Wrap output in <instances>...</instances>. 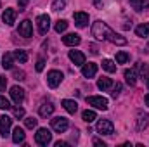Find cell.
Listing matches in <instances>:
<instances>
[{"mask_svg": "<svg viewBox=\"0 0 149 147\" xmlns=\"http://www.w3.org/2000/svg\"><path fill=\"white\" fill-rule=\"evenodd\" d=\"M5 87H7V78L0 76V92H5Z\"/></svg>", "mask_w": 149, "mask_h": 147, "instance_id": "d590c367", "label": "cell"}, {"mask_svg": "<svg viewBox=\"0 0 149 147\" xmlns=\"http://www.w3.org/2000/svg\"><path fill=\"white\" fill-rule=\"evenodd\" d=\"M135 35H137V37H142V38L149 37V23L137 26V28H135Z\"/></svg>", "mask_w": 149, "mask_h": 147, "instance_id": "7402d4cb", "label": "cell"}, {"mask_svg": "<svg viewBox=\"0 0 149 147\" xmlns=\"http://www.w3.org/2000/svg\"><path fill=\"white\" fill-rule=\"evenodd\" d=\"M66 28H68V21H64V19H59V21L56 23V31H57V33H63V31H66Z\"/></svg>", "mask_w": 149, "mask_h": 147, "instance_id": "4316f807", "label": "cell"}, {"mask_svg": "<svg viewBox=\"0 0 149 147\" xmlns=\"http://www.w3.org/2000/svg\"><path fill=\"white\" fill-rule=\"evenodd\" d=\"M43 66H45V61L40 57V59L37 61V71H42V69H43Z\"/></svg>", "mask_w": 149, "mask_h": 147, "instance_id": "74e56055", "label": "cell"}, {"mask_svg": "<svg viewBox=\"0 0 149 147\" xmlns=\"http://www.w3.org/2000/svg\"><path fill=\"white\" fill-rule=\"evenodd\" d=\"M10 97H12V101L19 106V104L24 101V90H23L21 87H12V88H10Z\"/></svg>", "mask_w": 149, "mask_h": 147, "instance_id": "4fadbf2b", "label": "cell"}, {"mask_svg": "<svg viewBox=\"0 0 149 147\" xmlns=\"http://www.w3.org/2000/svg\"><path fill=\"white\" fill-rule=\"evenodd\" d=\"M94 3H95L99 9H102V2H101V0H94Z\"/></svg>", "mask_w": 149, "mask_h": 147, "instance_id": "b9f144b4", "label": "cell"}, {"mask_svg": "<svg viewBox=\"0 0 149 147\" xmlns=\"http://www.w3.org/2000/svg\"><path fill=\"white\" fill-rule=\"evenodd\" d=\"M102 69H106L108 73H114L116 71V64L113 62L111 59H104L102 61Z\"/></svg>", "mask_w": 149, "mask_h": 147, "instance_id": "cb8c5ba5", "label": "cell"}, {"mask_svg": "<svg viewBox=\"0 0 149 147\" xmlns=\"http://www.w3.org/2000/svg\"><path fill=\"white\" fill-rule=\"evenodd\" d=\"M95 73H97V64H95V62L83 64V68H81V74H83L85 78H94Z\"/></svg>", "mask_w": 149, "mask_h": 147, "instance_id": "9a60e30c", "label": "cell"}, {"mask_svg": "<svg viewBox=\"0 0 149 147\" xmlns=\"http://www.w3.org/2000/svg\"><path fill=\"white\" fill-rule=\"evenodd\" d=\"M2 66H3V69H12L14 68V54H5L3 57H2Z\"/></svg>", "mask_w": 149, "mask_h": 147, "instance_id": "ac0fdd59", "label": "cell"}, {"mask_svg": "<svg viewBox=\"0 0 149 147\" xmlns=\"http://www.w3.org/2000/svg\"><path fill=\"white\" fill-rule=\"evenodd\" d=\"M97 132L101 135H113L114 126H113V123L109 119H99L97 121Z\"/></svg>", "mask_w": 149, "mask_h": 147, "instance_id": "8992f818", "label": "cell"}, {"mask_svg": "<svg viewBox=\"0 0 149 147\" xmlns=\"http://www.w3.org/2000/svg\"><path fill=\"white\" fill-rule=\"evenodd\" d=\"M81 118H83V121H87V123H92L94 119H95V112L90 109L83 111V114H81Z\"/></svg>", "mask_w": 149, "mask_h": 147, "instance_id": "484cf974", "label": "cell"}, {"mask_svg": "<svg viewBox=\"0 0 149 147\" xmlns=\"http://www.w3.org/2000/svg\"><path fill=\"white\" fill-rule=\"evenodd\" d=\"M130 5H132L137 12H141V10L144 9V0H130Z\"/></svg>", "mask_w": 149, "mask_h": 147, "instance_id": "4dcf8cb0", "label": "cell"}, {"mask_svg": "<svg viewBox=\"0 0 149 147\" xmlns=\"http://www.w3.org/2000/svg\"><path fill=\"white\" fill-rule=\"evenodd\" d=\"M87 102H88V106H94V107H97V109H101V111L108 109V99L106 97L90 95V97H87Z\"/></svg>", "mask_w": 149, "mask_h": 147, "instance_id": "277c9868", "label": "cell"}, {"mask_svg": "<svg viewBox=\"0 0 149 147\" xmlns=\"http://www.w3.org/2000/svg\"><path fill=\"white\" fill-rule=\"evenodd\" d=\"M37 23H38V31L42 35H45L49 31V28H50V17H49V14H40L37 17Z\"/></svg>", "mask_w": 149, "mask_h": 147, "instance_id": "52a82bcc", "label": "cell"}, {"mask_svg": "<svg viewBox=\"0 0 149 147\" xmlns=\"http://www.w3.org/2000/svg\"><path fill=\"white\" fill-rule=\"evenodd\" d=\"M127 61H128V54H127V52L121 50V52L116 54V62H118V64H125Z\"/></svg>", "mask_w": 149, "mask_h": 147, "instance_id": "f1b7e54d", "label": "cell"}, {"mask_svg": "<svg viewBox=\"0 0 149 147\" xmlns=\"http://www.w3.org/2000/svg\"><path fill=\"white\" fill-rule=\"evenodd\" d=\"M16 16H17L16 9H5L3 14H2V21H3L7 26H12V24L16 23Z\"/></svg>", "mask_w": 149, "mask_h": 147, "instance_id": "30bf717a", "label": "cell"}, {"mask_svg": "<svg viewBox=\"0 0 149 147\" xmlns=\"http://www.w3.org/2000/svg\"><path fill=\"white\" fill-rule=\"evenodd\" d=\"M66 146H68L66 142H61V140H59V142H56V147H66Z\"/></svg>", "mask_w": 149, "mask_h": 147, "instance_id": "60d3db41", "label": "cell"}, {"mask_svg": "<svg viewBox=\"0 0 149 147\" xmlns=\"http://www.w3.org/2000/svg\"><path fill=\"white\" fill-rule=\"evenodd\" d=\"M149 126V114H139V119H137V130H146Z\"/></svg>", "mask_w": 149, "mask_h": 147, "instance_id": "ffe728a7", "label": "cell"}, {"mask_svg": "<svg viewBox=\"0 0 149 147\" xmlns=\"http://www.w3.org/2000/svg\"><path fill=\"white\" fill-rule=\"evenodd\" d=\"M10 107H12V106H10V102H9L3 95H0V109H5V111H7V109H10Z\"/></svg>", "mask_w": 149, "mask_h": 147, "instance_id": "d6a6232c", "label": "cell"}, {"mask_svg": "<svg viewBox=\"0 0 149 147\" xmlns=\"http://www.w3.org/2000/svg\"><path fill=\"white\" fill-rule=\"evenodd\" d=\"M50 125H52V130H56L57 133H64V132L68 130V126H70L68 119H66V118H63V116L54 118V119L50 121Z\"/></svg>", "mask_w": 149, "mask_h": 147, "instance_id": "5b68a950", "label": "cell"}, {"mask_svg": "<svg viewBox=\"0 0 149 147\" xmlns=\"http://www.w3.org/2000/svg\"><path fill=\"white\" fill-rule=\"evenodd\" d=\"M14 116H16V118H23V116H24V109H23V107L14 109Z\"/></svg>", "mask_w": 149, "mask_h": 147, "instance_id": "8d00e7d4", "label": "cell"}, {"mask_svg": "<svg viewBox=\"0 0 149 147\" xmlns=\"http://www.w3.org/2000/svg\"><path fill=\"white\" fill-rule=\"evenodd\" d=\"M141 76H142V80L146 81V85L149 88V66L148 64H141Z\"/></svg>", "mask_w": 149, "mask_h": 147, "instance_id": "d4e9b609", "label": "cell"}, {"mask_svg": "<svg viewBox=\"0 0 149 147\" xmlns=\"http://www.w3.org/2000/svg\"><path fill=\"white\" fill-rule=\"evenodd\" d=\"M94 146H99V147H106V144H104L102 140H99V139H94Z\"/></svg>", "mask_w": 149, "mask_h": 147, "instance_id": "f35d334b", "label": "cell"}, {"mask_svg": "<svg viewBox=\"0 0 149 147\" xmlns=\"http://www.w3.org/2000/svg\"><path fill=\"white\" fill-rule=\"evenodd\" d=\"M17 31H19V35L24 38H30L33 35V26H31V21H28V19H24L23 23H19V28H17Z\"/></svg>", "mask_w": 149, "mask_h": 147, "instance_id": "ba28073f", "label": "cell"}, {"mask_svg": "<svg viewBox=\"0 0 149 147\" xmlns=\"http://www.w3.org/2000/svg\"><path fill=\"white\" fill-rule=\"evenodd\" d=\"M144 102H146V106H149V94L144 97Z\"/></svg>", "mask_w": 149, "mask_h": 147, "instance_id": "7bdbcfd3", "label": "cell"}, {"mask_svg": "<svg viewBox=\"0 0 149 147\" xmlns=\"http://www.w3.org/2000/svg\"><path fill=\"white\" fill-rule=\"evenodd\" d=\"M97 87H99L101 90H108V88H111L113 87V80L111 78H99Z\"/></svg>", "mask_w": 149, "mask_h": 147, "instance_id": "603a6c76", "label": "cell"}, {"mask_svg": "<svg viewBox=\"0 0 149 147\" xmlns=\"http://www.w3.org/2000/svg\"><path fill=\"white\" fill-rule=\"evenodd\" d=\"M24 76H26V74H24L23 69H14V78H16V80L21 81V80H24Z\"/></svg>", "mask_w": 149, "mask_h": 147, "instance_id": "e575fe53", "label": "cell"}, {"mask_svg": "<svg viewBox=\"0 0 149 147\" xmlns=\"http://www.w3.org/2000/svg\"><path fill=\"white\" fill-rule=\"evenodd\" d=\"M28 5V0H19V10H23Z\"/></svg>", "mask_w": 149, "mask_h": 147, "instance_id": "ab89813d", "label": "cell"}, {"mask_svg": "<svg viewBox=\"0 0 149 147\" xmlns=\"http://www.w3.org/2000/svg\"><path fill=\"white\" fill-rule=\"evenodd\" d=\"M70 59L74 66H83L85 64V55L80 50H70Z\"/></svg>", "mask_w": 149, "mask_h": 147, "instance_id": "5bb4252c", "label": "cell"}, {"mask_svg": "<svg viewBox=\"0 0 149 147\" xmlns=\"http://www.w3.org/2000/svg\"><path fill=\"white\" fill-rule=\"evenodd\" d=\"M125 81H127L130 87H134V85L137 83V73H135V69H127V71H125Z\"/></svg>", "mask_w": 149, "mask_h": 147, "instance_id": "d6986e66", "label": "cell"}, {"mask_svg": "<svg viewBox=\"0 0 149 147\" xmlns=\"http://www.w3.org/2000/svg\"><path fill=\"white\" fill-rule=\"evenodd\" d=\"M38 112H40V116H43V118L50 116V114L54 112V104H52V102H43V104L40 106Z\"/></svg>", "mask_w": 149, "mask_h": 147, "instance_id": "e0dca14e", "label": "cell"}, {"mask_svg": "<svg viewBox=\"0 0 149 147\" xmlns=\"http://www.w3.org/2000/svg\"><path fill=\"white\" fill-rule=\"evenodd\" d=\"M10 125H12V118H9V116H2L0 118V135L3 139L10 133Z\"/></svg>", "mask_w": 149, "mask_h": 147, "instance_id": "9c48e42d", "label": "cell"}, {"mask_svg": "<svg viewBox=\"0 0 149 147\" xmlns=\"http://www.w3.org/2000/svg\"><path fill=\"white\" fill-rule=\"evenodd\" d=\"M73 19H74V24L78 28H85L88 24V14L87 12H74Z\"/></svg>", "mask_w": 149, "mask_h": 147, "instance_id": "8fae6325", "label": "cell"}, {"mask_svg": "<svg viewBox=\"0 0 149 147\" xmlns=\"http://www.w3.org/2000/svg\"><path fill=\"white\" fill-rule=\"evenodd\" d=\"M24 130L23 128H19V126H16L14 128V132H12V142L14 144H21V142H24Z\"/></svg>", "mask_w": 149, "mask_h": 147, "instance_id": "2e32d148", "label": "cell"}, {"mask_svg": "<svg viewBox=\"0 0 149 147\" xmlns=\"http://www.w3.org/2000/svg\"><path fill=\"white\" fill-rule=\"evenodd\" d=\"M92 35L97 38V40H108V42H111L114 45H127V38L116 35L111 28H109L106 23H102V21H95V23H94V26H92Z\"/></svg>", "mask_w": 149, "mask_h": 147, "instance_id": "6da1fadb", "label": "cell"}, {"mask_svg": "<svg viewBox=\"0 0 149 147\" xmlns=\"http://www.w3.org/2000/svg\"><path fill=\"white\" fill-rule=\"evenodd\" d=\"M80 42H81V38L76 33H68V35L63 37V43L68 45V47H76V45H80Z\"/></svg>", "mask_w": 149, "mask_h": 147, "instance_id": "7c38bea8", "label": "cell"}, {"mask_svg": "<svg viewBox=\"0 0 149 147\" xmlns=\"http://www.w3.org/2000/svg\"><path fill=\"white\" fill-rule=\"evenodd\" d=\"M50 140H52L50 130H47V128H38V132L35 133V142H37L38 146H49Z\"/></svg>", "mask_w": 149, "mask_h": 147, "instance_id": "7a4b0ae2", "label": "cell"}, {"mask_svg": "<svg viewBox=\"0 0 149 147\" xmlns=\"http://www.w3.org/2000/svg\"><path fill=\"white\" fill-rule=\"evenodd\" d=\"M37 118H33V116H31V118H24V126H26V128H35V126H37Z\"/></svg>", "mask_w": 149, "mask_h": 147, "instance_id": "1f68e13d", "label": "cell"}, {"mask_svg": "<svg viewBox=\"0 0 149 147\" xmlns=\"http://www.w3.org/2000/svg\"><path fill=\"white\" fill-rule=\"evenodd\" d=\"M63 73L61 71H57V69H52V71H49L47 73V85L50 87V88H57L59 85H61V81H63Z\"/></svg>", "mask_w": 149, "mask_h": 147, "instance_id": "3957f363", "label": "cell"}, {"mask_svg": "<svg viewBox=\"0 0 149 147\" xmlns=\"http://www.w3.org/2000/svg\"><path fill=\"white\" fill-rule=\"evenodd\" d=\"M120 92H121V83H116L114 87H113V92H111V95L116 99L118 95H120Z\"/></svg>", "mask_w": 149, "mask_h": 147, "instance_id": "836d02e7", "label": "cell"}, {"mask_svg": "<svg viewBox=\"0 0 149 147\" xmlns=\"http://www.w3.org/2000/svg\"><path fill=\"white\" fill-rule=\"evenodd\" d=\"M14 57H16L19 62H26V61H28V54H26L24 50H16V52H14Z\"/></svg>", "mask_w": 149, "mask_h": 147, "instance_id": "83f0119b", "label": "cell"}, {"mask_svg": "<svg viewBox=\"0 0 149 147\" xmlns=\"http://www.w3.org/2000/svg\"><path fill=\"white\" fill-rule=\"evenodd\" d=\"M66 2H68V0H54L52 9H54V10H63V9L66 7Z\"/></svg>", "mask_w": 149, "mask_h": 147, "instance_id": "f546056e", "label": "cell"}, {"mask_svg": "<svg viewBox=\"0 0 149 147\" xmlns=\"http://www.w3.org/2000/svg\"><path fill=\"white\" fill-rule=\"evenodd\" d=\"M61 104H63V107H64V109L68 111V112H71V114H74V112L78 111V104H76L74 101H70V99H64V101H63Z\"/></svg>", "mask_w": 149, "mask_h": 147, "instance_id": "44dd1931", "label": "cell"}]
</instances>
